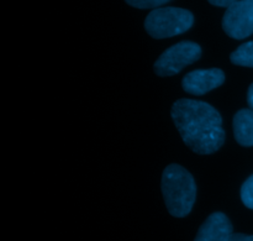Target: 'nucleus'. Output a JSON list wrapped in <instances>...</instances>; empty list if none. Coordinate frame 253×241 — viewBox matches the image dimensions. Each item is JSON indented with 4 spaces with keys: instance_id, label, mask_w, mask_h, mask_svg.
<instances>
[{
    "instance_id": "obj_1",
    "label": "nucleus",
    "mask_w": 253,
    "mask_h": 241,
    "mask_svg": "<svg viewBox=\"0 0 253 241\" xmlns=\"http://www.w3.org/2000/svg\"><path fill=\"white\" fill-rule=\"evenodd\" d=\"M170 115L184 144L195 153L210 155L224 145L221 115L210 104L179 99L173 104Z\"/></svg>"
},
{
    "instance_id": "obj_2",
    "label": "nucleus",
    "mask_w": 253,
    "mask_h": 241,
    "mask_svg": "<svg viewBox=\"0 0 253 241\" xmlns=\"http://www.w3.org/2000/svg\"><path fill=\"white\" fill-rule=\"evenodd\" d=\"M162 193L169 214L183 218L192 212L197 197V186L193 176L185 168L169 165L163 171Z\"/></svg>"
},
{
    "instance_id": "obj_3",
    "label": "nucleus",
    "mask_w": 253,
    "mask_h": 241,
    "mask_svg": "<svg viewBox=\"0 0 253 241\" xmlns=\"http://www.w3.org/2000/svg\"><path fill=\"white\" fill-rule=\"evenodd\" d=\"M194 16L180 7H157L147 15L145 29L153 39H167L184 34L193 26Z\"/></svg>"
},
{
    "instance_id": "obj_4",
    "label": "nucleus",
    "mask_w": 253,
    "mask_h": 241,
    "mask_svg": "<svg viewBox=\"0 0 253 241\" xmlns=\"http://www.w3.org/2000/svg\"><path fill=\"white\" fill-rule=\"evenodd\" d=\"M202 56V48L192 41H182L166 49L155 63L156 74L170 77L179 73L185 66L197 62Z\"/></svg>"
},
{
    "instance_id": "obj_5",
    "label": "nucleus",
    "mask_w": 253,
    "mask_h": 241,
    "mask_svg": "<svg viewBox=\"0 0 253 241\" xmlns=\"http://www.w3.org/2000/svg\"><path fill=\"white\" fill-rule=\"evenodd\" d=\"M222 29L227 36L244 40L253 34V0H239L229 6L222 17Z\"/></svg>"
},
{
    "instance_id": "obj_6",
    "label": "nucleus",
    "mask_w": 253,
    "mask_h": 241,
    "mask_svg": "<svg viewBox=\"0 0 253 241\" xmlns=\"http://www.w3.org/2000/svg\"><path fill=\"white\" fill-rule=\"evenodd\" d=\"M225 82V74L219 68L195 69L185 74L182 87L187 93L193 96H203L217 88Z\"/></svg>"
},
{
    "instance_id": "obj_7",
    "label": "nucleus",
    "mask_w": 253,
    "mask_h": 241,
    "mask_svg": "<svg viewBox=\"0 0 253 241\" xmlns=\"http://www.w3.org/2000/svg\"><path fill=\"white\" fill-rule=\"evenodd\" d=\"M232 225L224 213H212L198 232L194 241H229Z\"/></svg>"
},
{
    "instance_id": "obj_8",
    "label": "nucleus",
    "mask_w": 253,
    "mask_h": 241,
    "mask_svg": "<svg viewBox=\"0 0 253 241\" xmlns=\"http://www.w3.org/2000/svg\"><path fill=\"white\" fill-rule=\"evenodd\" d=\"M234 134L242 146H253V110L241 109L234 116Z\"/></svg>"
},
{
    "instance_id": "obj_9",
    "label": "nucleus",
    "mask_w": 253,
    "mask_h": 241,
    "mask_svg": "<svg viewBox=\"0 0 253 241\" xmlns=\"http://www.w3.org/2000/svg\"><path fill=\"white\" fill-rule=\"evenodd\" d=\"M230 61L237 66L253 67V41L242 44L231 54Z\"/></svg>"
},
{
    "instance_id": "obj_10",
    "label": "nucleus",
    "mask_w": 253,
    "mask_h": 241,
    "mask_svg": "<svg viewBox=\"0 0 253 241\" xmlns=\"http://www.w3.org/2000/svg\"><path fill=\"white\" fill-rule=\"evenodd\" d=\"M241 199L247 208L253 209V175L242 185Z\"/></svg>"
},
{
    "instance_id": "obj_11",
    "label": "nucleus",
    "mask_w": 253,
    "mask_h": 241,
    "mask_svg": "<svg viewBox=\"0 0 253 241\" xmlns=\"http://www.w3.org/2000/svg\"><path fill=\"white\" fill-rule=\"evenodd\" d=\"M128 5L137 9H157L169 0H125Z\"/></svg>"
},
{
    "instance_id": "obj_12",
    "label": "nucleus",
    "mask_w": 253,
    "mask_h": 241,
    "mask_svg": "<svg viewBox=\"0 0 253 241\" xmlns=\"http://www.w3.org/2000/svg\"><path fill=\"white\" fill-rule=\"evenodd\" d=\"M211 5H215V6H220V7H229L231 5H234L235 2H237L239 0H208Z\"/></svg>"
},
{
    "instance_id": "obj_13",
    "label": "nucleus",
    "mask_w": 253,
    "mask_h": 241,
    "mask_svg": "<svg viewBox=\"0 0 253 241\" xmlns=\"http://www.w3.org/2000/svg\"><path fill=\"white\" fill-rule=\"evenodd\" d=\"M229 241H253V235L245 234H232Z\"/></svg>"
},
{
    "instance_id": "obj_14",
    "label": "nucleus",
    "mask_w": 253,
    "mask_h": 241,
    "mask_svg": "<svg viewBox=\"0 0 253 241\" xmlns=\"http://www.w3.org/2000/svg\"><path fill=\"white\" fill-rule=\"evenodd\" d=\"M247 101H249V105L251 106V109L253 110V83L249 88V93H247Z\"/></svg>"
}]
</instances>
